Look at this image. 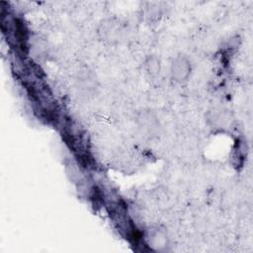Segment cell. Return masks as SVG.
Masks as SVG:
<instances>
[{
  "label": "cell",
  "mask_w": 253,
  "mask_h": 253,
  "mask_svg": "<svg viewBox=\"0 0 253 253\" xmlns=\"http://www.w3.org/2000/svg\"><path fill=\"white\" fill-rule=\"evenodd\" d=\"M190 64L184 57H178L176 58L171 67V73L173 79H175L178 82H182L187 79L189 73H190Z\"/></svg>",
  "instance_id": "obj_1"
},
{
  "label": "cell",
  "mask_w": 253,
  "mask_h": 253,
  "mask_svg": "<svg viewBox=\"0 0 253 253\" xmlns=\"http://www.w3.org/2000/svg\"><path fill=\"white\" fill-rule=\"evenodd\" d=\"M138 120L140 122V126L143 130H146L148 134H154V131L158 129V122L152 114L142 113Z\"/></svg>",
  "instance_id": "obj_2"
},
{
  "label": "cell",
  "mask_w": 253,
  "mask_h": 253,
  "mask_svg": "<svg viewBox=\"0 0 253 253\" xmlns=\"http://www.w3.org/2000/svg\"><path fill=\"white\" fill-rule=\"evenodd\" d=\"M147 70L150 74L155 75L157 73H159L160 70V65H159V61L155 58V57H151L148 59L147 61Z\"/></svg>",
  "instance_id": "obj_3"
}]
</instances>
